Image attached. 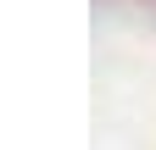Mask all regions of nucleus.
<instances>
[]
</instances>
